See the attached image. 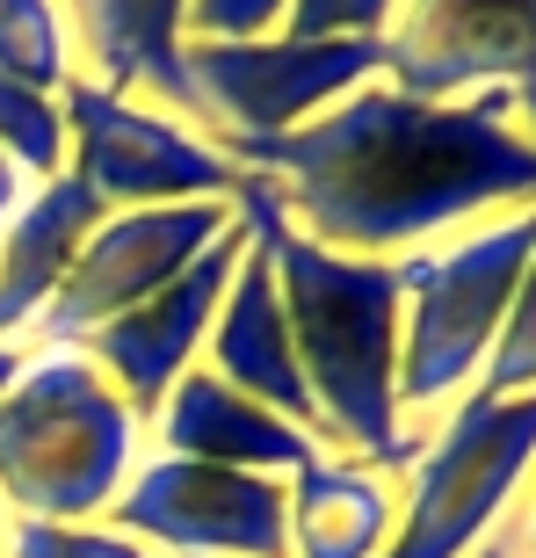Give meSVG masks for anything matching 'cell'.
I'll list each match as a JSON object with an SVG mask.
<instances>
[{"label":"cell","instance_id":"6da1fadb","mask_svg":"<svg viewBox=\"0 0 536 558\" xmlns=\"http://www.w3.org/2000/svg\"><path fill=\"white\" fill-rule=\"evenodd\" d=\"M232 160L276 182L305 240L363 262H399L500 204H536V138L508 95L421 102L370 81L283 138L232 145Z\"/></svg>","mask_w":536,"mask_h":558},{"label":"cell","instance_id":"7a4b0ae2","mask_svg":"<svg viewBox=\"0 0 536 558\" xmlns=\"http://www.w3.org/2000/svg\"><path fill=\"white\" fill-rule=\"evenodd\" d=\"M232 218L276 269L297 377L312 392V442L406 478L428 428H406L399 414V312H406L399 262H363V254H333L305 240L283 218L276 182L261 174L232 189Z\"/></svg>","mask_w":536,"mask_h":558},{"label":"cell","instance_id":"3957f363","mask_svg":"<svg viewBox=\"0 0 536 558\" xmlns=\"http://www.w3.org/2000/svg\"><path fill=\"white\" fill-rule=\"evenodd\" d=\"M145 421L81 349H29L0 392V508L15 522H102L138 472Z\"/></svg>","mask_w":536,"mask_h":558},{"label":"cell","instance_id":"277c9868","mask_svg":"<svg viewBox=\"0 0 536 558\" xmlns=\"http://www.w3.org/2000/svg\"><path fill=\"white\" fill-rule=\"evenodd\" d=\"M529 254L536 204L450 232L442 247L399 254V298H406V312H399V414H406V428L450 414L478 385Z\"/></svg>","mask_w":536,"mask_h":558},{"label":"cell","instance_id":"5b68a950","mask_svg":"<svg viewBox=\"0 0 536 558\" xmlns=\"http://www.w3.org/2000/svg\"><path fill=\"white\" fill-rule=\"evenodd\" d=\"M536 472V392L486 399L464 392L428 428L421 457L399 478V530L385 558H472L515 508Z\"/></svg>","mask_w":536,"mask_h":558},{"label":"cell","instance_id":"8992f818","mask_svg":"<svg viewBox=\"0 0 536 558\" xmlns=\"http://www.w3.org/2000/svg\"><path fill=\"white\" fill-rule=\"evenodd\" d=\"M65 174H81L102 210H145V204H232L247 167L218 138L188 131L153 102L109 95L95 81H65Z\"/></svg>","mask_w":536,"mask_h":558},{"label":"cell","instance_id":"52a82bcc","mask_svg":"<svg viewBox=\"0 0 536 558\" xmlns=\"http://www.w3.org/2000/svg\"><path fill=\"white\" fill-rule=\"evenodd\" d=\"M188 81L204 102V131L218 145H254L327 117L355 87L385 81V37H261V44H188Z\"/></svg>","mask_w":536,"mask_h":558},{"label":"cell","instance_id":"ba28073f","mask_svg":"<svg viewBox=\"0 0 536 558\" xmlns=\"http://www.w3.org/2000/svg\"><path fill=\"white\" fill-rule=\"evenodd\" d=\"M232 232V204H145V210H109L102 226L81 240L65 283L37 312L29 341L37 349H81L95 327L138 312L160 298L174 276H188L218 240Z\"/></svg>","mask_w":536,"mask_h":558},{"label":"cell","instance_id":"9c48e42d","mask_svg":"<svg viewBox=\"0 0 536 558\" xmlns=\"http://www.w3.org/2000/svg\"><path fill=\"white\" fill-rule=\"evenodd\" d=\"M385 87L421 102L508 95L515 124L536 138V0H399Z\"/></svg>","mask_w":536,"mask_h":558},{"label":"cell","instance_id":"30bf717a","mask_svg":"<svg viewBox=\"0 0 536 558\" xmlns=\"http://www.w3.org/2000/svg\"><path fill=\"white\" fill-rule=\"evenodd\" d=\"M283 486L290 478L226 472V464H196V457H145L102 522L138 537L145 551L160 544L174 558H290Z\"/></svg>","mask_w":536,"mask_h":558},{"label":"cell","instance_id":"8fae6325","mask_svg":"<svg viewBox=\"0 0 536 558\" xmlns=\"http://www.w3.org/2000/svg\"><path fill=\"white\" fill-rule=\"evenodd\" d=\"M240 254H247V232H240V218H232V232H226V240H218V247H210L188 276H174L160 298H145L138 312L109 319V327H95V333L81 341V355L102 371V385L124 399L138 421L160 414V399L174 392V385H182L196 363H204L210 319H218L232 276H240Z\"/></svg>","mask_w":536,"mask_h":558},{"label":"cell","instance_id":"7c38bea8","mask_svg":"<svg viewBox=\"0 0 536 558\" xmlns=\"http://www.w3.org/2000/svg\"><path fill=\"white\" fill-rule=\"evenodd\" d=\"M59 15L65 37H73V81L153 102L167 117H182L188 131H204V102H196L188 44H182L188 0H59Z\"/></svg>","mask_w":536,"mask_h":558},{"label":"cell","instance_id":"4fadbf2b","mask_svg":"<svg viewBox=\"0 0 536 558\" xmlns=\"http://www.w3.org/2000/svg\"><path fill=\"white\" fill-rule=\"evenodd\" d=\"M145 428L160 435V457H196V464H226V472H254V478H297L319 457V442L297 421L268 414L247 392H232L204 363L160 399V414Z\"/></svg>","mask_w":536,"mask_h":558},{"label":"cell","instance_id":"5bb4252c","mask_svg":"<svg viewBox=\"0 0 536 558\" xmlns=\"http://www.w3.org/2000/svg\"><path fill=\"white\" fill-rule=\"evenodd\" d=\"M240 232H247V226H240ZM204 371L226 377L232 392L261 399L268 414L297 421V428L312 435V392H305V377H297L290 319H283V298H276V269H268V254L254 247V240H247V254H240V276H232L218 319H210Z\"/></svg>","mask_w":536,"mask_h":558},{"label":"cell","instance_id":"9a60e30c","mask_svg":"<svg viewBox=\"0 0 536 558\" xmlns=\"http://www.w3.org/2000/svg\"><path fill=\"white\" fill-rule=\"evenodd\" d=\"M283 494H290L283 508L290 558H385L399 530V472L363 464V457L319 450Z\"/></svg>","mask_w":536,"mask_h":558},{"label":"cell","instance_id":"2e32d148","mask_svg":"<svg viewBox=\"0 0 536 558\" xmlns=\"http://www.w3.org/2000/svg\"><path fill=\"white\" fill-rule=\"evenodd\" d=\"M102 218H109L102 196L81 174H59V182L29 189V204L0 226V341H22L37 327V312L51 305V290L65 283L81 240Z\"/></svg>","mask_w":536,"mask_h":558},{"label":"cell","instance_id":"e0dca14e","mask_svg":"<svg viewBox=\"0 0 536 558\" xmlns=\"http://www.w3.org/2000/svg\"><path fill=\"white\" fill-rule=\"evenodd\" d=\"M0 81L59 95L73 81V37L59 0H0Z\"/></svg>","mask_w":536,"mask_h":558},{"label":"cell","instance_id":"ac0fdd59","mask_svg":"<svg viewBox=\"0 0 536 558\" xmlns=\"http://www.w3.org/2000/svg\"><path fill=\"white\" fill-rule=\"evenodd\" d=\"M0 153H8L29 182H59L65 174V109H59V95L0 81Z\"/></svg>","mask_w":536,"mask_h":558},{"label":"cell","instance_id":"d6986e66","mask_svg":"<svg viewBox=\"0 0 536 558\" xmlns=\"http://www.w3.org/2000/svg\"><path fill=\"white\" fill-rule=\"evenodd\" d=\"M472 392H486V399L536 392V254H529V269H522L515 305L500 319V341H494V355H486V371H478Z\"/></svg>","mask_w":536,"mask_h":558},{"label":"cell","instance_id":"ffe728a7","mask_svg":"<svg viewBox=\"0 0 536 558\" xmlns=\"http://www.w3.org/2000/svg\"><path fill=\"white\" fill-rule=\"evenodd\" d=\"M0 558H153L109 522H8Z\"/></svg>","mask_w":536,"mask_h":558},{"label":"cell","instance_id":"44dd1931","mask_svg":"<svg viewBox=\"0 0 536 558\" xmlns=\"http://www.w3.org/2000/svg\"><path fill=\"white\" fill-rule=\"evenodd\" d=\"M290 0H188L182 44H261L283 37Z\"/></svg>","mask_w":536,"mask_h":558},{"label":"cell","instance_id":"7402d4cb","mask_svg":"<svg viewBox=\"0 0 536 558\" xmlns=\"http://www.w3.org/2000/svg\"><path fill=\"white\" fill-rule=\"evenodd\" d=\"M399 0H290L283 37L297 44H333V37H385Z\"/></svg>","mask_w":536,"mask_h":558},{"label":"cell","instance_id":"603a6c76","mask_svg":"<svg viewBox=\"0 0 536 558\" xmlns=\"http://www.w3.org/2000/svg\"><path fill=\"white\" fill-rule=\"evenodd\" d=\"M29 189H37V182H29V174H22V167L8 160V153H0V226H8V218H15L22 204H29Z\"/></svg>","mask_w":536,"mask_h":558},{"label":"cell","instance_id":"cb8c5ba5","mask_svg":"<svg viewBox=\"0 0 536 558\" xmlns=\"http://www.w3.org/2000/svg\"><path fill=\"white\" fill-rule=\"evenodd\" d=\"M22 363H29V349H22V341H0V392L22 377Z\"/></svg>","mask_w":536,"mask_h":558},{"label":"cell","instance_id":"d4e9b609","mask_svg":"<svg viewBox=\"0 0 536 558\" xmlns=\"http://www.w3.org/2000/svg\"><path fill=\"white\" fill-rule=\"evenodd\" d=\"M472 558H515V551H508V537H486V544H478Z\"/></svg>","mask_w":536,"mask_h":558}]
</instances>
